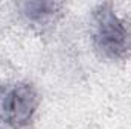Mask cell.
Masks as SVG:
<instances>
[{
	"instance_id": "1",
	"label": "cell",
	"mask_w": 131,
	"mask_h": 129,
	"mask_svg": "<svg viewBox=\"0 0 131 129\" xmlns=\"http://www.w3.org/2000/svg\"><path fill=\"white\" fill-rule=\"evenodd\" d=\"M90 38L101 58L125 61L131 56V24L121 17L113 3H98L90 12Z\"/></svg>"
},
{
	"instance_id": "2",
	"label": "cell",
	"mask_w": 131,
	"mask_h": 129,
	"mask_svg": "<svg viewBox=\"0 0 131 129\" xmlns=\"http://www.w3.org/2000/svg\"><path fill=\"white\" fill-rule=\"evenodd\" d=\"M41 103L37 87L29 81H15L0 88V125L5 129H28Z\"/></svg>"
},
{
	"instance_id": "3",
	"label": "cell",
	"mask_w": 131,
	"mask_h": 129,
	"mask_svg": "<svg viewBox=\"0 0 131 129\" xmlns=\"http://www.w3.org/2000/svg\"><path fill=\"white\" fill-rule=\"evenodd\" d=\"M23 20L35 29L50 28L63 14L64 3L53 0H26L17 5Z\"/></svg>"
}]
</instances>
